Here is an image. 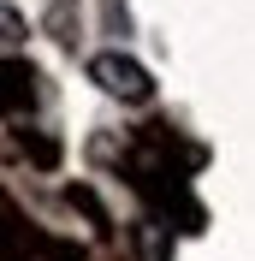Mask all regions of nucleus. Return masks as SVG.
Instances as JSON below:
<instances>
[{
    "instance_id": "nucleus-1",
    "label": "nucleus",
    "mask_w": 255,
    "mask_h": 261,
    "mask_svg": "<svg viewBox=\"0 0 255 261\" xmlns=\"http://www.w3.org/2000/svg\"><path fill=\"white\" fill-rule=\"evenodd\" d=\"M89 77H95L113 101H131V107H143V101L155 95L148 65H137L131 54H95V60H89Z\"/></svg>"
},
{
    "instance_id": "nucleus-2",
    "label": "nucleus",
    "mask_w": 255,
    "mask_h": 261,
    "mask_svg": "<svg viewBox=\"0 0 255 261\" xmlns=\"http://www.w3.org/2000/svg\"><path fill=\"white\" fill-rule=\"evenodd\" d=\"M24 12H18V6H0V48H18V42H24Z\"/></svg>"
}]
</instances>
